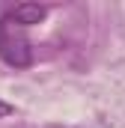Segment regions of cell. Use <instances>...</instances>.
Listing matches in <instances>:
<instances>
[{
	"mask_svg": "<svg viewBox=\"0 0 125 128\" xmlns=\"http://www.w3.org/2000/svg\"><path fill=\"white\" fill-rule=\"evenodd\" d=\"M0 60L15 66V68H24L33 63V48L27 42V36L15 33V27L6 18L0 21Z\"/></svg>",
	"mask_w": 125,
	"mask_h": 128,
	"instance_id": "obj_1",
	"label": "cell"
},
{
	"mask_svg": "<svg viewBox=\"0 0 125 128\" xmlns=\"http://www.w3.org/2000/svg\"><path fill=\"white\" fill-rule=\"evenodd\" d=\"M9 113H12V104L0 98V119H3V116H9Z\"/></svg>",
	"mask_w": 125,
	"mask_h": 128,
	"instance_id": "obj_3",
	"label": "cell"
},
{
	"mask_svg": "<svg viewBox=\"0 0 125 128\" xmlns=\"http://www.w3.org/2000/svg\"><path fill=\"white\" fill-rule=\"evenodd\" d=\"M45 18H48V6H42V3H18L6 15V21L12 27H33V24H42Z\"/></svg>",
	"mask_w": 125,
	"mask_h": 128,
	"instance_id": "obj_2",
	"label": "cell"
}]
</instances>
